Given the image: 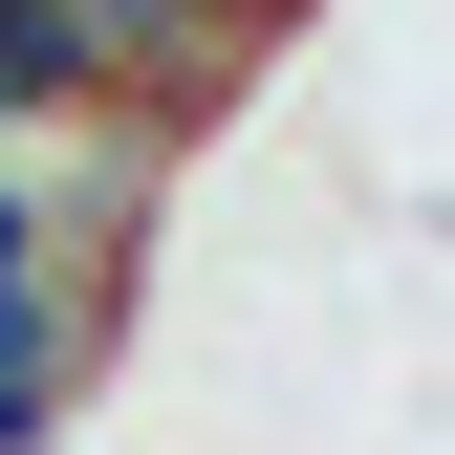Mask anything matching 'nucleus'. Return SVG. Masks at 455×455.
<instances>
[{
  "label": "nucleus",
  "instance_id": "1",
  "mask_svg": "<svg viewBox=\"0 0 455 455\" xmlns=\"http://www.w3.org/2000/svg\"><path fill=\"white\" fill-rule=\"evenodd\" d=\"M108 347H131V282H44V304H0V455H66Z\"/></svg>",
  "mask_w": 455,
  "mask_h": 455
},
{
  "label": "nucleus",
  "instance_id": "2",
  "mask_svg": "<svg viewBox=\"0 0 455 455\" xmlns=\"http://www.w3.org/2000/svg\"><path fill=\"white\" fill-rule=\"evenodd\" d=\"M44 282H131V260H87L66 217H44V174L0 152V304H44Z\"/></svg>",
  "mask_w": 455,
  "mask_h": 455
}]
</instances>
